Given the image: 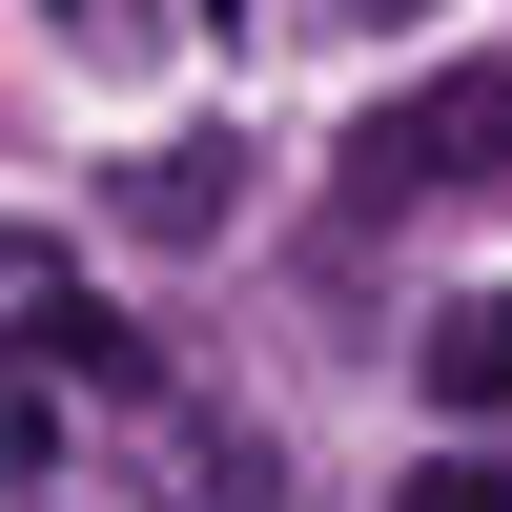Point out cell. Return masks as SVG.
I'll return each mask as SVG.
<instances>
[{
	"mask_svg": "<svg viewBox=\"0 0 512 512\" xmlns=\"http://www.w3.org/2000/svg\"><path fill=\"white\" fill-rule=\"evenodd\" d=\"M62 349H82V369H123V328L62 287V246H21V369H62Z\"/></svg>",
	"mask_w": 512,
	"mask_h": 512,
	"instance_id": "obj_3",
	"label": "cell"
},
{
	"mask_svg": "<svg viewBox=\"0 0 512 512\" xmlns=\"http://www.w3.org/2000/svg\"><path fill=\"white\" fill-rule=\"evenodd\" d=\"M349 21H431V0H349Z\"/></svg>",
	"mask_w": 512,
	"mask_h": 512,
	"instance_id": "obj_5",
	"label": "cell"
},
{
	"mask_svg": "<svg viewBox=\"0 0 512 512\" xmlns=\"http://www.w3.org/2000/svg\"><path fill=\"white\" fill-rule=\"evenodd\" d=\"M390 512H512V472H492V451H431V472H410Z\"/></svg>",
	"mask_w": 512,
	"mask_h": 512,
	"instance_id": "obj_4",
	"label": "cell"
},
{
	"mask_svg": "<svg viewBox=\"0 0 512 512\" xmlns=\"http://www.w3.org/2000/svg\"><path fill=\"white\" fill-rule=\"evenodd\" d=\"M431 410H451V431H492V410H512V287L431 308Z\"/></svg>",
	"mask_w": 512,
	"mask_h": 512,
	"instance_id": "obj_2",
	"label": "cell"
},
{
	"mask_svg": "<svg viewBox=\"0 0 512 512\" xmlns=\"http://www.w3.org/2000/svg\"><path fill=\"white\" fill-rule=\"evenodd\" d=\"M472 185H512V62H451L410 103H369L349 164H328V226H410V205H472Z\"/></svg>",
	"mask_w": 512,
	"mask_h": 512,
	"instance_id": "obj_1",
	"label": "cell"
}]
</instances>
